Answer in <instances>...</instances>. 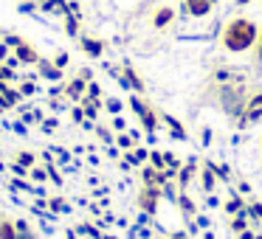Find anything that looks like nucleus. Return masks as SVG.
<instances>
[{
    "label": "nucleus",
    "mask_w": 262,
    "mask_h": 239,
    "mask_svg": "<svg viewBox=\"0 0 262 239\" xmlns=\"http://www.w3.org/2000/svg\"><path fill=\"white\" fill-rule=\"evenodd\" d=\"M256 40H259V26H256V20L245 17V14L231 17L220 31V45H223V51H228V54L254 51Z\"/></svg>",
    "instance_id": "obj_1"
},
{
    "label": "nucleus",
    "mask_w": 262,
    "mask_h": 239,
    "mask_svg": "<svg viewBox=\"0 0 262 239\" xmlns=\"http://www.w3.org/2000/svg\"><path fill=\"white\" fill-rule=\"evenodd\" d=\"M217 104H220L223 110H226L231 118H243V113H245V102H248V96L251 93L245 90V82H243V76L239 74H234V76H228L226 82H217Z\"/></svg>",
    "instance_id": "obj_2"
},
{
    "label": "nucleus",
    "mask_w": 262,
    "mask_h": 239,
    "mask_svg": "<svg viewBox=\"0 0 262 239\" xmlns=\"http://www.w3.org/2000/svg\"><path fill=\"white\" fill-rule=\"evenodd\" d=\"M130 107L136 110V115L141 118V127L149 132V135H152V132L158 130V113H155V110L149 107V104L144 102L141 96H133V99H130Z\"/></svg>",
    "instance_id": "obj_3"
},
{
    "label": "nucleus",
    "mask_w": 262,
    "mask_h": 239,
    "mask_svg": "<svg viewBox=\"0 0 262 239\" xmlns=\"http://www.w3.org/2000/svg\"><path fill=\"white\" fill-rule=\"evenodd\" d=\"M181 6H183V14L189 20H203L214 12L217 0H181Z\"/></svg>",
    "instance_id": "obj_4"
},
{
    "label": "nucleus",
    "mask_w": 262,
    "mask_h": 239,
    "mask_svg": "<svg viewBox=\"0 0 262 239\" xmlns=\"http://www.w3.org/2000/svg\"><path fill=\"white\" fill-rule=\"evenodd\" d=\"M161 194H164L161 186H144L141 192H138V208H141L144 214H155V211H158V203H161Z\"/></svg>",
    "instance_id": "obj_5"
},
{
    "label": "nucleus",
    "mask_w": 262,
    "mask_h": 239,
    "mask_svg": "<svg viewBox=\"0 0 262 239\" xmlns=\"http://www.w3.org/2000/svg\"><path fill=\"white\" fill-rule=\"evenodd\" d=\"M262 118V90H254L248 96V102H245V113H243V118L237 121L239 127H245V124H251V121H259Z\"/></svg>",
    "instance_id": "obj_6"
},
{
    "label": "nucleus",
    "mask_w": 262,
    "mask_h": 239,
    "mask_svg": "<svg viewBox=\"0 0 262 239\" xmlns=\"http://www.w3.org/2000/svg\"><path fill=\"white\" fill-rule=\"evenodd\" d=\"M119 82H121L124 87H130V90H136L138 96L144 93V82H141V76H138L136 70H133V65H124V68H121V76H119Z\"/></svg>",
    "instance_id": "obj_7"
},
{
    "label": "nucleus",
    "mask_w": 262,
    "mask_h": 239,
    "mask_svg": "<svg viewBox=\"0 0 262 239\" xmlns=\"http://www.w3.org/2000/svg\"><path fill=\"white\" fill-rule=\"evenodd\" d=\"M149 23H152V29H166V26H172L175 23V9L172 6H158L152 12V20H149Z\"/></svg>",
    "instance_id": "obj_8"
},
{
    "label": "nucleus",
    "mask_w": 262,
    "mask_h": 239,
    "mask_svg": "<svg viewBox=\"0 0 262 239\" xmlns=\"http://www.w3.org/2000/svg\"><path fill=\"white\" fill-rule=\"evenodd\" d=\"M14 57H17L20 65H37V62H40V54H37L34 45H29V42L14 45Z\"/></svg>",
    "instance_id": "obj_9"
},
{
    "label": "nucleus",
    "mask_w": 262,
    "mask_h": 239,
    "mask_svg": "<svg viewBox=\"0 0 262 239\" xmlns=\"http://www.w3.org/2000/svg\"><path fill=\"white\" fill-rule=\"evenodd\" d=\"M169 172H158V169H152V166H147V169L141 172V180H144V186H166L169 183Z\"/></svg>",
    "instance_id": "obj_10"
},
{
    "label": "nucleus",
    "mask_w": 262,
    "mask_h": 239,
    "mask_svg": "<svg viewBox=\"0 0 262 239\" xmlns=\"http://www.w3.org/2000/svg\"><path fill=\"white\" fill-rule=\"evenodd\" d=\"M65 96H68V99H74V102H82V99L88 96V82L82 79V76L71 79L68 85H65Z\"/></svg>",
    "instance_id": "obj_11"
},
{
    "label": "nucleus",
    "mask_w": 262,
    "mask_h": 239,
    "mask_svg": "<svg viewBox=\"0 0 262 239\" xmlns=\"http://www.w3.org/2000/svg\"><path fill=\"white\" fill-rule=\"evenodd\" d=\"M82 51L88 54V57H102L104 54V42L102 40H93V37H82Z\"/></svg>",
    "instance_id": "obj_12"
},
{
    "label": "nucleus",
    "mask_w": 262,
    "mask_h": 239,
    "mask_svg": "<svg viewBox=\"0 0 262 239\" xmlns=\"http://www.w3.org/2000/svg\"><path fill=\"white\" fill-rule=\"evenodd\" d=\"M198 175V166H194V160H189V163H183L181 166V172H178V186L186 192V186H189V180Z\"/></svg>",
    "instance_id": "obj_13"
},
{
    "label": "nucleus",
    "mask_w": 262,
    "mask_h": 239,
    "mask_svg": "<svg viewBox=\"0 0 262 239\" xmlns=\"http://www.w3.org/2000/svg\"><path fill=\"white\" fill-rule=\"evenodd\" d=\"M40 9L46 14H68V3H65V0H46V3H40Z\"/></svg>",
    "instance_id": "obj_14"
},
{
    "label": "nucleus",
    "mask_w": 262,
    "mask_h": 239,
    "mask_svg": "<svg viewBox=\"0 0 262 239\" xmlns=\"http://www.w3.org/2000/svg\"><path fill=\"white\" fill-rule=\"evenodd\" d=\"M223 208H226V214L237 217V214H243V211H245V200L239 197V194H231V197L226 200V205H223Z\"/></svg>",
    "instance_id": "obj_15"
},
{
    "label": "nucleus",
    "mask_w": 262,
    "mask_h": 239,
    "mask_svg": "<svg viewBox=\"0 0 262 239\" xmlns=\"http://www.w3.org/2000/svg\"><path fill=\"white\" fill-rule=\"evenodd\" d=\"M0 239H17V222L0 217Z\"/></svg>",
    "instance_id": "obj_16"
},
{
    "label": "nucleus",
    "mask_w": 262,
    "mask_h": 239,
    "mask_svg": "<svg viewBox=\"0 0 262 239\" xmlns=\"http://www.w3.org/2000/svg\"><path fill=\"white\" fill-rule=\"evenodd\" d=\"M37 68H40V74L46 76V79H59V76H62V68L51 65L48 59H40V62H37Z\"/></svg>",
    "instance_id": "obj_17"
},
{
    "label": "nucleus",
    "mask_w": 262,
    "mask_h": 239,
    "mask_svg": "<svg viewBox=\"0 0 262 239\" xmlns=\"http://www.w3.org/2000/svg\"><path fill=\"white\" fill-rule=\"evenodd\" d=\"M164 124L169 127L172 138H178V141H183V138H186V130H183V127H181V121H178L175 115H164Z\"/></svg>",
    "instance_id": "obj_18"
},
{
    "label": "nucleus",
    "mask_w": 262,
    "mask_h": 239,
    "mask_svg": "<svg viewBox=\"0 0 262 239\" xmlns=\"http://www.w3.org/2000/svg\"><path fill=\"white\" fill-rule=\"evenodd\" d=\"M200 186H203V192H214V186H217V177H214V172H211L209 166L200 172Z\"/></svg>",
    "instance_id": "obj_19"
},
{
    "label": "nucleus",
    "mask_w": 262,
    "mask_h": 239,
    "mask_svg": "<svg viewBox=\"0 0 262 239\" xmlns=\"http://www.w3.org/2000/svg\"><path fill=\"white\" fill-rule=\"evenodd\" d=\"M149 166L158 169V172H169V169H166V160H164V152H149ZM169 175H172V172H169Z\"/></svg>",
    "instance_id": "obj_20"
},
{
    "label": "nucleus",
    "mask_w": 262,
    "mask_h": 239,
    "mask_svg": "<svg viewBox=\"0 0 262 239\" xmlns=\"http://www.w3.org/2000/svg\"><path fill=\"white\" fill-rule=\"evenodd\" d=\"M175 203L181 205V211H183V214H186V217H194V203H192V200H189V194H181V197H178Z\"/></svg>",
    "instance_id": "obj_21"
},
{
    "label": "nucleus",
    "mask_w": 262,
    "mask_h": 239,
    "mask_svg": "<svg viewBox=\"0 0 262 239\" xmlns=\"http://www.w3.org/2000/svg\"><path fill=\"white\" fill-rule=\"evenodd\" d=\"M206 166H209V169H211V172H214V177H217V180H223V183H226V180H228V169H226V166H220V163H214V160H206Z\"/></svg>",
    "instance_id": "obj_22"
},
{
    "label": "nucleus",
    "mask_w": 262,
    "mask_h": 239,
    "mask_svg": "<svg viewBox=\"0 0 262 239\" xmlns=\"http://www.w3.org/2000/svg\"><path fill=\"white\" fill-rule=\"evenodd\" d=\"M14 166H23V169L34 166V155H31V152H17V155H14Z\"/></svg>",
    "instance_id": "obj_23"
},
{
    "label": "nucleus",
    "mask_w": 262,
    "mask_h": 239,
    "mask_svg": "<svg viewBox=\"0 0 262 239\" xmlns=\"http://www.w3.org/2000/svg\"><path fill=\"white\" fill-rule=\"evenodd\" d=\"M65 31H68V34L71 37H76V34H79V23H76V14H65Z\"/></svg>",
    "instance_id": "obj_24"
},
{
    "label": "nucleus",
    "mask_w": 262,
    "mask_h": 239,
    "mask_svg": "<svg viewBox=\"0 0 262 239\" xmlns=\"http://www.w3.org/2000/svg\"><path fill=\"white\" fill-rule=\"evenodd\" d=\"M245 228H248V220H245V211H243V214H237L231 220V231L239 233V231H245Z\"/></svg>",
    "instance_id": "obj_25"
},
{
    "label": "nucleus",
    "mask_w": 262,
    "mask_h": 239,
    "mask_svg": "<svg viewBox=\"0 0 262 239\" xmlns=\"http://www.w3.org/2000/svg\"><path fill=\"white\" fill-rule=\"evenodd\" d=\"M245 208H248L251 217H259V220H262V203H256V200H254V203H248Z\"/></svg>",
    "instance_id": "obj_26"
},
{
    "label": "nucleus",
    "mask_w": 262,
    "mask_h": 239,
    "mask_svg": "<svg viewBox=\"0 0 262 239\" xmlns=\"http://www.w3.org/2000/svg\"><path fill=\"white\" fill-rule=\"evenodd\" d=\"M88 96H91V99H102V90H99L96 82H88Z\"/></svg>",
    "instance_id": "obj_27"
},
{
    "label": "nucleus",
    "mask_w": 262,
    "mask_h": 239,
    "mask_svg": "<svg viewBox=\"0 0 262 239\" xmlns=\"http://www.w3.org/2000/svg\"><path fill=\"white\" fill-rule=\"evenodd\" d=\"M254 59L262 65V29H259V40H256V45H254Z\"/></svg>",
    "instance_id": "obj_28"
},
{
    "label": "nucleus",
    "mask_w": 262,
    "mask_h": 239,
    "mask_svg": "<svg viewBox=\"0 0 262 239\" xmlns=\"http://www.w3.org/2000/svg\"><path fill=\"white\" fill-rule=\"evenodd\" d=\"M116 144H119L121 149H130L133 147V138L130 135H119V138H116Z\"/></svg>",
    "instance_id": "obj_29"
},
{
    "label": "nucleus",
    "mask_w": 262,
    "mask_h": 239,
    "mask_svg": "<svg viewBox=\"0 0 262 239\" xmlns=\"http://www.w3.org/2000/svg\"><path fill=\"white\" fill-rule=\"evenodd\" d=\"M107 110L110 113H121V102L119 99H107Z\"/></svg>",
    "instance_id": "obj_30"
},
{
    "label": "nucleus",
    "mask_w": 262,
    "mask_h": 239,
    "mask_svg": "<svg viewBox=\"0 0 262 239\" xmlns=\"http://www.w3.org/2000/svg\"><path fill=\"white\" fill-rule=\"evenodd\" d=\"M46 177H48V172H46V169H34V172H31V180H37V183H42Z\"/></svg>",
    "instance_id": "obj_31"
},
{
    "label": "nucleus",
    "mask_w": 262,
    "mask_h": 239,
    "mask_svg": "<svg viewBox=\"0 0 262 239\" xmlns=\"http://www.w3.org/2000/svg\"><path fill=\"white\" fill-rule=\"evenodd\" d=\"M0 79H3V82H9V79H14V74H12V68H6V65H0Z\"/></svg>",
    "instance_id": "obj_32"
},
{
    "label": "nucleus",
    "mask_w": 262,
    "mask_h": 239,
    "mask_svg": "<svg viewBox=\"0 0 262 239\" xmlns=\"http://www.w3.org/2000/svg\"><path fill=\"white\" fill-rule=\"evenodd\" d=\"M48 205H51V211H57V214H59V211H65V200H51V203H48Z\"/></svg>",
    "instance_id": "obj_33"
},
{
    "label": "nucleus",
    "mask_w": 262,
    "mask_h": 239,
    "mask_svg": "<svg viewBox=\"0 0 262 239\" xmlns=\"http://www.w3.org/2000/svg\"><path fill=\"white\" fill-rule=\"evenodd\" d=\"M54 65H57V68H65V65H68V54H57Z\"/></svg>",
    "instance_id": "obj_34"
},
{
    "label": "nucleus",
    "mask_w": 262,
    "mask_h": 239,
    "mask_svg": "<svg viewBox=\"0 0 262 239\" xmlns=\"http://www.w3.org/2000/svg\"><path fill=\"white\" fill-rule=\"evenodd\" d=\"M237 239H256V233L245 228V231H239V233H237Z\"/></svg>",
    "instance_id": "obj_35"
},
{
    "label": "nucleus",
    "mask_w": 262,
    "mask_h": 239,
    "mask_svg": "<svg viewBox=\"0 0 262 239\" xmlns=\"http://www.w3.org/2000/svg\"><path fill=\"white\" fill-rule=\"evenodd\" d=\"M99 138H102V141H110V132L104 130V127H99Z\"/></svg>",
    "instance_id": "obj_36"
},
{
    "label": "nucleus",
    "mask_w": 262,
    "mask_h": 239,
    "mask_svg": "<svg viewBox=\"0 0 262 239\" xmlns=\"http://www.w3.org/2000/svg\"><path fill=\"white\" fill-rule=\"evenodd\" d=\"M6 57H9V48H6V45H0V62H3Z\"/></svg>",
    "instance_id": "obj_37"
},
{
    "label": "nucleus",
    "mask_w": 262,
    "mask_h": 239,
    "mask_svg": "<svg viewBox=\"0 0 262 239\" xmlns=\"http://www.w3.org/2000/svg\"><path fill=\"white\" fill-rule=\"evenodd\" d=\"M203 144H211V130H203Z\"/></svg>",
    "instance_id": "obj_38"
},
{
    "label": "nucleus",
    "mask_w": 262,
    "mask_h": 239,
    "mask_svg": "<svg viewBox=\"0 0 262 239\" xmlns=\"http://www.w3.org/2000/svg\"><path fill=\"white\" fill-rule=\"evenodd\" d=\"M169 239H186V233H181V231H178V233H172Z\"/></svg>",
    "instance_id": "obj_39"
},
{
    "label": "nucleus",
    "mask_w": 262,
    "mask_h": 239,
    "mask_svg": "<svg viewBox=\"0 0 262 239\" xmlns=\"http://www.w3.org/2000/svg\"><path fill=\"white\" fill-rule=\"evenodd\" d=\"M234 3H237V6H248L251 0H234Z\"/></svg>",
    "instance_id": "obj_40"
},
{
    "label": "nucleus",
    "mask_w": 262,
    "mask_h": 239,
    "mask_svg": "<svg viewBox=\"0 0 262 239\" xmlns=\"http://www.w3.org/2000/svg\"><path fill=\"white\" fill-rule=\"evenodd\" d=\"M259 149H262V141H259Z\"/></svg>",
    "instance_id": "obj_41"
},
{
    "label": "nucleus",
    "mask_w": 262,
    "mask_h": 239,
    "mask_svg": "<svg viewBox=\"0 0 262 239\" xmlns=\"http://www.w3.org/2000/svg\"><path fill=\"white\" fill-rule=\"evenodd\" d=\"M40 3H46V0H40Z\"/></svg>",
    "instance_id": "obj_42"
}]
</instances>
